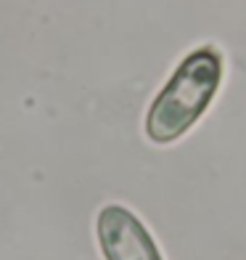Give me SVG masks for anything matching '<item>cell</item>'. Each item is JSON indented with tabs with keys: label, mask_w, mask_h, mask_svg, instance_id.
I'll return each mask as SVG.
<instances>
[{
	"label": "cell",
	"mask_w": 246,
	"mask_h": 260,
	"mask_svg": "<svg viewBox=\"0 0 246 260\" xmlns=\"http://www.w3.org/2000/svg\"><path fill=\"white\" fill-rule=\"evenodd\" d=\"M98 244L106 260H161L154 236L135 212L122 205H106L98 212Z\"/></svg>",
	"instance_id": "7a4b0ae2"
},
{
	"label": "cell",
	"mask_w": 246,
	"mask_h": 260,
	"mask_svg": "<svg viewBox=\"0 0 246 260\" xmlns=\"http://www.w3.org/2000/svg\"><path fill=\"white\" fill-rule=\"evenodd\" d=\"M222 77V58L217 48H198L188 53L161 88L146 117V133L156 144L180 138L212 104Z\"/></svg>",
	"instance_id": "6da1fadb"
}]
</instances>
